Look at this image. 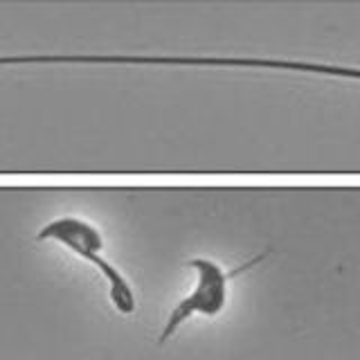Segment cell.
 <instances>
[{
    "instance_id": "obj_1",
    "label": "cell",
    "mask_w": 360,
    "mask_h": 360,
    "mask_svg": "<svg viewBox=\"0 0 360 360\" xmlns=\"http://www.w3.org/2000/svg\"><path fill=\"white\" fill-rule=\"evenodd\" d=\"M3 65L9 63H110V65H207V68H264V70H290V72H315L331 77H352L358 79L356 68H338L320 63H300V61H266V59H219V56H5Z\"/></svg>"
},
{
    "instance_id": "obj_2",
    "label": "cell",
    "mask_w": 360,
    "mask_h": 360,
    "mask_svg": "<svg viewBox=\"0 0 360 360\" xmlns=\"http://www.w3.org/2000/svg\"><path fill=\"white\" fill-rule=\"evenodd\" d=\"M48 239L65 243L75 255L93 262L101 270V275L108 279L110 302L120 313L129 315L135 311V295L129 286V281L124 279L104 257H99V250L104 248V239H101V234L93 228V225H88L86 221L77 219V217H61V219L48 223L37 234V241H48Z\"/></svg>"
},
{
    "instance_id": "obj_3",
    "label": "cell",
    "mask_w": 360,
    "mask_h": 360,
    "mask_svg": "<svg viewBox=\"0 0 360 360\" xmlns=\"http://www.w3.org/2000/svg\"><path fill=\"white\" fill-rule=\"evenodd\" d=\"M264 259H266V252L255 257L252 262L234 268L232 273H223V268L219 264L210 262V259H191L189 268H194L198 273V286L189 297H185L178 307H174L167 324L162 326V333L158 338V342L165 345L169 338L180 329V324H183L187 318H191L194 313L219 315L225 307V297H228V281L239 277L241 273H245V270L255 268L257 264H262Z\"/></svg>"
}]
</instances>
